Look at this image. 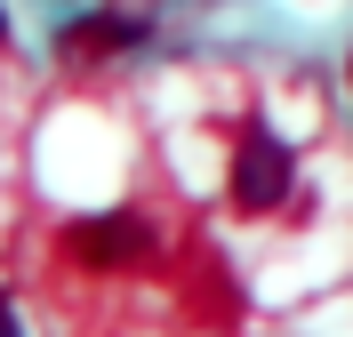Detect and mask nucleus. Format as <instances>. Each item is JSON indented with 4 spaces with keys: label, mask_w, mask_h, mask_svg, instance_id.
<instances>
[{
    "label": "nucleus",
    "mask_w": 353,
    "mask_h": 337,
    "mask_svg": "<svg viewBox=\"0 0 353 337\" xmlns=\"http://www.w3.org/2000/svg\"><path fill=\"white\" fill-rule=\"evenodd\" d=\"M289 185H297V153L265 121H241L233 129V169H225V209L233 217H265V209L289 201Z\"/></svg>",
    "instance_id": "nucleus-1"
},
{
    "label": "nucleus",
    "mask_w": 353,
    "mask_h": 337,
    "mask_svg": "<svg viewBox=\"0 0 353 337\" xmlns=\"http://www.w3.org/2000/svg\"><path fill=\"white\" fill-rule=\"evenodd\" d=\"M65 257L88 265V273L145 265V257H153V225L129 217V209H112V217H81V225H65Z\"/></svg>",
    "instance_id": "nucleus-2"
},
{
    "label": "nucleus",
    "mask_w": 353,
    "mask_h": 337,
    "mask_svg": "<svg viewBox=\"0 0 353 337\" xmlns=\"http://www.w3.org/2000/svg\"><path fill=\"white\" fill-rule=\"evenodd\" d=\"M137 41H145L137 17H105V8H97V17H72L65 32H57V57L81 65V57H112V48H137Z\"/></svg>",
    "instance_id": "nucleus-3"
},
{
    "label": "nucleus",
    "mask_w": 353,
    "mask_h": 337,
    "mask_svg": "<svg viewBox=\"0 0 353 337\" xmlns=\"http://www.w3.org/2000/svg\"><path fill=\"white\" fill-rule=\"evenodd\" d=\"M0 337H24V321H17V305H8V289H0Z\"/></svg>",
    "instance_id": "nucleus-4"
},
{
    "label": "nucleus",
    "mask_w": 353,
    "mask_h": 337,
    "mask_svg": "<svg viewBox=\"0 0 353 337\" xmlns=\"http://www.w3.org/2000/svg\"><path fill=\"white\" fill-rule=\"evenodd\" d=\"M345 89H353V57H345Z\"/></svg>",
    "instance_id": "nucleus-5"
},
{
    "label": "nucleus",
    "mask_w": 353,
    "mask_h": 337,
    "mask_svg": "<svg viewBox=\"0 0 353 337\" xmlns=\"http://www.w3.org/2000/svg\"><path fill=\"white\" fill-rule=\"evenodd\" d=\"M0 32H8V17H0Z\"/></svg>",
    "instance_id": "nucleus-6"
}]
</instances>
